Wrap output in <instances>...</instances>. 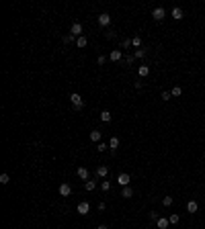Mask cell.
Here are the masks:
<instances>
[{
    "instance_id": "1",
    "label": "cell",
    "mask_w": 205,
    "mask_h": 229,
    "mask_svg": "<svg viewBox=\"0 0 205 229\" xmlns=\"http://www.w3.org/2000/svg\"><path fill=\"white\" fill-rule=\"evenodd\" d=\"M70 102L74 105V108H78V110H80V108L84 106V98H82L78 92H72V94H70Z\"/></svg>"
},
{
    "instance_id": "2",
    "label": "cell",
    "mask_w": 205,
    "mask_h": 229,
    "mask_svg": "<svg viewBox=\"0 0 205 229\" xmlns=\"http://www.w3.org/2000/svg\"><path fill=\"white\" fill-rule=\"evenodd\" d=\"M70 35L72 37H82V25L80 23H72V27H70Z\"/></svg>"
},
{
    "instance_id": "3",
    "label": "cell",
    "mask_w": 205,
    "mask_h": 229,
    "mask_svg": "<svg viewBox=\"0 0 205 229\" xmlns=\"http://www.w3.org/2000/svg\"><path fill=\"white\" fill-rule=\"evenodd\" d=\"M98 25H101V27H109V25H111V15L101 12V15H98Z\"/></svg>"
},
{
    "instance_id": "4",
    "label": "cell",
    "mask_w": 205,
    "mask_h": 229,
    "mask_svg": "<svg viewBox=\"0 0 205 229\" xmlns=\"http://www.w3.org/2000/svg\"><path fill=\"white\" fill-rule=\"evenodd\" d=\"M57 192L62 194V196H70V194H72V186L64 182V184H60V188H57Z\"/></svg>"
},
{
    "instance_id": "5",
    "label": "cell",
    "mask_w": 205,
    "mask_h": 229,
    "mask_svg": "<svg viewBox=\"0 0 205 229\" xmlns=\"http://www.w3.org/2000/svg\"><path fill=\"white\" fill-rule=\"evenodd\" d=\"M152 17L156 18V20H162V18L166 17V12H164V8H160V6H158V8H154V10H152Z\"/></svg>"
},
{
    "instance_id": "6",
    "label": "cell",
    "mask_w": 205,
    "mask_h": 229,
    "mask_svg": "<svg viewBox=\"0 0 205 229\" xmlns=\"http://www.w3.org/2000/svg\"><path fill=\"white\" fill-rule=\"evenodd\" d=\"M129 180H131V178H129V174H125V172L117 176V182H119L121 186H129Z\"/></svg>"
},
{
    "instance_id": "7",
    "label": "cell",
    "mask_w": 205,
    "mask_h": 229,
    "mask_svg": "<svg viewBox=\"0 0 205 229\" xmlns=\"http://www.w3.org/2000/svg\"><path fill=\"white\" fill-rule=\"evenodd\" d=\"M109 59H111V61H121V59H123V53H121V49H113L111 55H109Z\"/></svg>"
},
{
    "instance_id": "8",
    "label": "cell",
    "mask_w": 205,
    "mask_h": 229,
    "mask_svg": "<svg viewBox=\"0 0 205 229\" xmlns=\"http://www.w3.org/2000/svg\"><path fill=\"white\" fill-rule=\"evenodd\" d=\"M88 211H90V205L88 203H80L78 205V215H88Z\"/></svg>"
},
{
    "instance_id": "9",
    "label": "cell",
    "mask_w": 205,
    "mask_h": 229,
    "mask_svg": "<svg viewBox=\"0 0 205 229\" xmlns=\"http://www.w3.org/2000/svg\"><path fill=\"white\" fill-rule=\"evenodd\" d=\"M187 211H189V213H197V211H199L197 200H189V203H187Z\"/></svg>"
},
{
    "instance_id": "10",
    "label": "cell",
    "mask_w": 205,
    "mask_h": 229,
    "mask_svg": "<svg viewBox=\"0 0 205 229\" xmlns=\"http://www.w3.org/2000/svg\"><path fill=\"white\" fill-rule=\"evenodd\" d=\"M156 225H158V229H168L170 221H168V219H164V217H160V219L156 221Z\"/></svg>"
},
{
    "instance_id": "11",
    "label": "cell",
    "mask_w": 205,
    "mask_h": 229,
    "mask_svg": "<svg viewBox=\"0 0 205 229\" xmlns=\"http://www.w3.org/2000/svg\"><path fill=\"white\" fill-rule=\"evenodd\" d=\"M172 18H174V20H181V18H183V8L174 6V8H172Z\"/></svg>"
},
{
    "instance_id": "12",
    "label": "cell",
    "mask_w": 205,
    "mask_h": 229,
    "mask_svg": "<svg viewBox=\"0 0 205 229\" xmlns=\"http://www.w3.org/2000/svg\"><path fill=\"white\" fill-rule=\"evenodd\" d=\"M107 172H109L107 166H98V168H96V176H98V178H105V176H107Z\"/></svg>"
},
{
    "instance_id": "13",
    "label": "cell",
    "mask_w": 205,
    "mask_h": 229,
    "mask_svg": "<svg viewBox=\"0 0 205 229\" xmlns=\"http://www.w3.org/2000/svg\"><path fill=\"white\" fill-rule=\"evenodd\" d=\"M90 141L93 143H101V131H96V129L90 131Z\"/></svg>"
},
{
    "instance_id": "14",
    "label": "cell",
    "mask_w": 205,
    "mask_h": 229,
    "mask_svg": "<svg viewBox=\"0 0 205 229\" xmlns=\"http://www.w3.org/2000/svg\"><path fill=\"white\" fill-rule=\"evenodd\" d=\"M78 178H82V180H88V170H86L84 166H80V168H78Z\"/></svg>"
},
{
    "instance_id": "15",
    "label": "cell",
    "mask_w": 205,
    "mask_h": 229,
    "mask_svg": "<svg viewBox=\"0 0 205 229\" xmlns=\"http://www.w3.org/2000/svg\"><path fill=\"white\" fill-rule=\"evenodd\" d=\"M121 196H123V198H131V196H133V190H131L129 186H123V190H121Z\"/></svg>"
},
{
    "instance_id": "16",
    "label": "cell",
    "mask_w": 205,
    "mask_h": 229,
    "mask_svg": "<svg viewBox=\"0 0 205 229\" xmlns=\"http://www.w3.org/2000/svg\"><path fill=\"white\" fill-rule=\"evenodd\" d=\"M101 121H103V123H109V121H111V113H109V110H101Z\"/></svg>"
},
{
    "instance_id": "17",
    "label": "cell",
    "mask_w": 205,
    "mask_h": 229,
    "mask_svg": "<svg viewBox=\"0 0 205 229\" xmlns=\"http://www.w3.org/2000/svg\"><path fill=\"white\" fill-rule=\"evenodd\" d=\"M76 45H78V47H86V45H88V39H86L84 35L78 37V39H76Z\"/></svg>"
},
{
    "instance_id": "18",
    "label": "cell",
    "mask_w": 205,
    "mask_h": 229,
    "mask_svg": "<svg viewBox=\"0 0 205 229\" xmlns=\"http://www.w3.org/2000/svg\"><path fill=\"white\" fill-rule=\"evenodd\" d=\"M137 74H140L142 78H146V76L150 74V68L148 66H140V68H137Z\"/></svg>"
},
{
    "instance_id": "19",
    "label": "cell",
    "mask_w": 205,
    "mask_h": 229,
    "mask_svg": "<svg viewBox=\"0 0 205 229\" xmlns=\"http://www.w3.org/2000/svg\"><path fill=\"white\" fill-rule=\"evenodd\" d=\"M109 147H111V151H115V149L119 147V137H111V141H109Z\"/></svg>"
},
{
    "instance_id": "20",
    "label": "cell",
    "mask_w": 205,
    "mask_h": 229,
    "mask_svg": "<svg viewBox=\"0 0 205 229\" xmlns=\"http://www.w3.org/2000/svg\"><path fill=\"white\" fill-rule=\"evenodd\" d=\"M144 55H146V49H144V47H140V49L133 51V57H135V59H140V57H144Z\"/></svg>"
},
{
    "instance_id": "21",
    "label": "cell",
    "mask_w": 205,
    "mask_h": 229,
    "mask_svg": "<svg viewBox=\"0 0 205 229\" xmlns=\"http://www.w3.org/2000/svg\"><path fill=\"white\" fill-rule=\"evenodd\" d=\"M170 94L176 98V96H181V94H183V88H181V86H174V88L170 90Z\"/></svg>"
},
{
    "instance_id": "22",
    "label": "cell",
    "mask_w": 205,
    "mask_h": 229,
    "mask_svg": "<svg viewBox=\"0 0 205 229\" xmlns=\"http://www.w3.org/2000/svg\"><path fill=\"white\" fill-rule=\"evenodd\" d=\"M8 182H10V176H8L6 172H4V174H0V184H8Z\"/></svg>"
},
{
    "instance_id": "23",
    "label": "cell",
    "mask_w": 205,
    "mask_h": 229,
    "mask_svg": "<svg viewBox=\"0 0 205 229\" xmlns=\"http://www.w3.org/2000/svg\"><path fill=\"white\" fill-rule=\"evenodd\" d=\"M168 221H170V223H172V225H176V223H179V221H181V217H179V215H176V213H174V215H170V217H168Z\"/></svg>"
},
{
    "instance_id": "24",
    "label": "cell",
    "mask_w": 205,
    "mask_h": 229,
    "mask_svg": "<svg viewBox=\"0 0 205 229\" xmlns=\"http://www.w3.org/2000/svg\"><path fill=\"white\" fill-rule=\"evenodd\" d=\"M172 200H174L172 196H164V198H162V205H164V207H170V205H172Z\"/></svg>"
},
{
    "instance_id": "25",
    "label": "cell",
    "mask_w": 205,
    "mask_h": 229,
    "mask_svg": "<svg viewBox=\"0 0 205 229\" xmlns=\"http://www.w3.org/2000/svg\"><path fill=\"white\" fill-rule=\"evenodd\" d=\"M96 149H98V151H105V149H109V143H103V141H101V143H96Z\"/></svg>"
},
{
    "instance_id": "26",
    "label": "cell",
    "mask_w": 205,
    "mask_h": 229,
    "mask_svg": "<svg viewBox=\"0 0 205 229\" xmlns=\"http://www.w3.org/2000/svg\"><path fill=\"white\" fill-rule=\"evenodd\" d=\"M101 188H103V190L107 192V190L111 188V182H109V180H103V182H101Z\"/></svg>"
},
{
    "instance_id": "27",
    "label": "cell",
    "mask_w": 205,
    "mask_h": 229,
    "mask_svg": "<svg viewBox=\"0 0 205 229\" xmlns=\"http://www.w3.org/2000/svg\"><path fill=\"white\" fill-rule=\"evenodd\" d=\"M131 45H135V47H142V39H140V37L135 35L133 39H131Z\"/></svg>"
},
{
    "instance_id": "28",
    "label": "cell",
    "mask_w": 205,
    "mask_h": 229,
    "mask_svg": "<svg viewBox=\"0 0 205 229\" xmlns=\"http://www.w3.org/2000/svg\"><path fill=\"white\" fill-rule=\"evenodd\" d=\"M84 188H86V190H94V182L93 180H86V182H84Z\"/></svg>"
},
{
    "instance_id": "29",
    "label": "cell",
    "mask_w": 205,
    "mask_h": 229,
    "mask_svg": "<svg viewBox=\"0 0 205 229\" xmlns=\"http://www.w3.org/2000/svg\"><path fill=\"white\" fill-rule=\"evenodd\" d=\"M160 98H162V100H170V98H172V94H170L168 90H164V92L160 94Z\"/></svg>"
},
{
    "instance_id": "30",
    "label": "cell",
    "mask_w": 205,
    "mask_h": 229,
    "mask_svg": "<svg viewBox=\"0 0 205 229\" xmlns=\"http://www.w3.org/2000/svg\"><path fill=\"white\" fill-rule=\"evenodd\" d=\"M129 45H131V39H123V41H121V47H123V49H127Z\"/></svg>"
},
{
    "instance_id": "31",
    "label": "cell",
    "mask_w": 205,
    "mask_h": 229,
    "mask_svg": "<svg viewBox=\"0 0 205 229\" xmlns=\"http://www.w3.org/2000/svg\"><path fill=\"white\" fill-rule=\"evenodd\" d=\"M150 219H152V221H158L160 217H158V213H156V211H150Z\"/></svg>"
},
{
    "instance_id": "32",
    "label": "cell",
    "mask_w": 205,
    "mask_h": 229,
    "mask_svg": "<svg viewBox=\"0 0 205 229\" xmlns=\"http://www.w3.org/2000/svg\"><path fill=\"white\" fill-rule=\"evenodd\" d=\"M72 41H74V37H72V35H66V37H64V43H72Z\"/></svg>"
},
{
    "instance_id": "33",
    "label": "cell",
    "mask_w": 205,
    "mask_h": 229,
    "mask_svg": "<svg viewBox=\"0 0 205 229\" xmlns=\"http://www.w3.org/2000/svg\"><path fill=\"white\" fill-rule=\"evenodd\" d=\"M133 59H135L133 55H127V57H125V64H133Z\"/></svg>"
},
{
    "instance_id": "34",
    "label": "cell",
    "mask_w": 205,
    "mask_h": 229,
    "mask_svg": "<svg viewBox=\"0 0 205 229\" xmlns=\"http://www.w3.org/2000/svg\"><path fill=\"white\" fill-rule=\"evenodd\" d=\"M96 61H98V64H105V61H107V57H105V55H98V59H96Z\"/></svg>"
},
{
    "instance_id": "35",
    "label": "cell",
    "mask_w": 205,
    "mask_h": 229,
    "mask_svg": "<svg viewBox=\"0 0 205 229\" xmlns=\"http://www.w3.org/2000/svg\"><path fill=\"white\" fill-rule=\"evenodd\" d=\"M96 229H109V225H105V223H103V225H98Z\"/></svg>"
}]
</instances>
